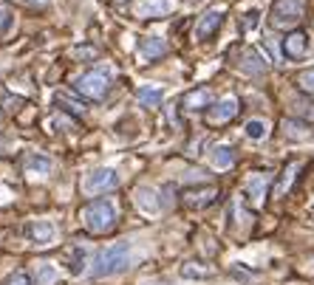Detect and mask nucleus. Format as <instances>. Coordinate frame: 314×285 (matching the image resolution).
Masks as SVG:
<instances>
[{
  "mask_svg": "<svg viewBox=\"0 0 314 285\" xmlns=\"http://www.w3.org/2000/svg\"><path fill=\"white\" fill-rule=\"evenodd\" d=\"M130 263V243H113L108 249H102L91 263V277L102 279V277H113V274L125 271Z\"/></svg>",
  "mask_w": 314,
  "mask_h": 285,
  "instance_id": "1",
  "label": "nucleus"
},
{
  "mask_svg": "<svg viewBox=\"0 0 314 285\" xmlns=\"http://www.w3.org/2000/svg\"><path fill=\"white\" fill-rule=\"evenodd\" d=\"M82 223L91 235H105L116 226V209L111 200H91L82 209Z\"/></svg>",
  "mask_w": 314,
  "mask_h": 285,
  "instance_id": "2",
  "label": "nucleus"
},
{
  "mask_svg": "<svg viewBox=\"0 0 314 285\" xmlns=\"http://www.w3.org/2000/svg\"><path fill=\"white\" fill-rule=\"evenodd\" d=\"M108 88H111V71H108V68H93V71L82 73V76L77 79V93L91 99V102L105 99Z\"/></svg>",
  "mask_w": 314,
  "mask_h": 285,
  "instance_id": "3",
  "label": "nucleus"
},
{
  "mask_svg": "<svg viewBox=\"0 0 314 285\" xmlns=\"http://www.w3.org/2000/svg\"><path fill=\"white\" fill-rule=\"evenodd\" d=\"M306 12V0H275L272 3V25L283 29V25H295Z\"/></svg>",
  "mask_w": 314,
  "mask_h": 285,
  "instance_id": "4",
  "label": "nucleus"
},
{
  "mask_svg": "<svg viewBox=\"0 0 314 285\" xmlns=\"http://www.w3.org/2000/svg\"><path fill=\"white\" fill-rule=\"evenodd\" d=\"M116 184H119L116 170H111V167H99V170L88 172V175L82 178V192L85 195H99V192H105V189H113Z\"/></svg>",
  "mask_w": 314,
  "mask_h": 285,
  "instance_id": "5",
  "label": "nucleus"
},
{
  "mask_svg": "<svg viewBox=\"0 0 314 285\" xmlns=\"http://www.w3.org/2000/svg\"><path fill=\"white\" fill-rule=\"evenodd\" d=\"M173 9V0H142L133 6V14L139 20H159V17H167Z\"/></svg>",
  "mask_w": 314,
  "mask_h": 285,
  "instance_id": "6",
  "label": "nucleus"
},
{
  "mask_svg": "<svg viewBox=\"0 0 314 285\" xmlns=\"http://www.w3.org/2000/svg\"><path fill=\"white\" fill-rule=\"evenodd\" d=\"M235 116H238V99H235V96L221 99L218 105H212V108L207 110V121H209V124H224V121L235 119Z\"/></svg>",
  "mask_w": 314,
  "mask_h": 285,
  "instance_id": "7",
  "label": "nucleus"
},
{
  "mask_svg": "<svg viewBox=\"0 0 314 285\" xmlns=\"http://www.w3.org/2000/svg\"><path fill=\"white\" fill-rule=\"evenodd\" d=\"M221 23H224V12H218V9H209L207 14H201V17H198V23H196V37H198V40H209V37L221 29Z\"/></svg>",
  "mask_w": 314,
  "mask_h": 285,
  "instance_id": "8",
  "label": "nucleus"
},
{
  "mask_svg": "<svg viewBox=\"0 0 314 285\" xmlns=\"http://www.w3.org/2000/svg\"><path fill=\"white\" fill-rule=\"evenodd\" d=\"M238 68L244 73H249V76H263V73H266V62H263V57H260L255 48H244V51H240Z\"/></svg>",
  "mask_w": 314,
  "mask_h": 285,
  "instance_id": "9",
  "label": "nucleus"
},
{
  "mask_svg": "<svg viewBox=\"0 0 314 285\" xmlns=\"http://www.w3.org/2000/svg\"><path fill=\"white\" fill-rule=\"evenodd\" d=\"M215 195H218V189H215V187L187 189V192H184V203H187L190 209H204V206H209V203L215 200Z\"/></svg>",
  "mask_w": 314,
  "mask_h": 285,
  "instance_id": "10",
  "label": "nucleus"
},
{
  "mask_svg": "<svg viewBox=\"0 0 314 285\" xmlns=\"http://www.w3.org/2000/svg\"><path fill=\"white\" fill-rule=\"evenodd\" d=\"M306 48H308V37L303 34V31H292V34H286L283 54L289 57V60H300V57L306 54Z\"/></svg>",
  "mask_w": 314,
  "mask_h": 285,
  "instance_id": "11",
  "label": "nucleus"
},
{
  "mask_svg": "<svg viewBox=\"0 0 314 285\" xmlns=\"http://www.w3.org/2000/svg\"><path fill=\"white\" fill-rule=\"evenodd\" d=\"M139 54L144 57V60H161V57L167 54V43L161 40V37H144L142 43H139Z\"/></svg>",
  "mask_w": 314,
  "mask_h": 285,
  "instance_id": "12",
  "label": "nucleus"
},
{
  "mask_svg": "<svg viewBox=\"0 0 314 285\" xmlns=\"http://www.w3.org/2000/svg\"><path fill=\"white\" fill-rule=\"evenodd\" d=\"M280 130H283V136H286V139H292V141H306L308 136H311L308 124H306V121H300V119H283V121H280Z\"/></svg>",
  "mask_w": 314,
  "mask_h": 285,
  "instance_id": "13",
  "label": "nucleus"
},
{
  "mask_svg": "<svg viewBox=\"0 0 314 285\" xmlns=\"http://www.w3.org/2000/svg\"><path fill=\"white\" fill-rule=\"evenodd\" d=\"M184 108L187 110H204V108H212V93L207 88H196L184 96Z\"/></svg>",
  "mask_w": 314,
  "mask_h": 285,
  "instance_id": "14",
  "label": "nucleus"
},
{
  "mask_svg": "<svg viewBox=\"0 0 314 285\" xmlns=\"http://www.w3.org/2000/svg\"><path fill=\"white\" fill-rule=\"evenodd\" d=\"M29 237L37 246H49L51 240H54V226L49 223V220H37V223L29 226Z\"/></svg>",
  "mask_w": 314,
  "mask_h": 285,
  "instance_id": "15",
  "label": "nucleus"
},
{
  "mask_svg": "<svg viewBox=\"0 0 314 285\" xmlns=\"http://www.w3.org/2000/svg\"><path fill=\"white\" fill-rule=\"evenodd\" d=\"M136 206L142 209L144 215H153V212H159V200H156V192L153 189H148V187H139L136 189Z\"/></svg>",
  "mask_w": 314,
  "mask_h": 285,
  "instance_id": "16",
  "label": "nucleus"
},
{
  "mask_svg": "<svg viewBox=\"0 0 314 285\" xmlns=\"http://www.w3.org/2000/svg\"><path fill=\"white\" fill-rule=\"evenodd\" d=\"M136 99H139L142 108H156V105H161V99H164V91L156 85H142L136 91Z\"/></svg>",
  "mask_w": 314,
  "mask_h": 285,
  "instance_id": "17",
  "label": "nucleus"
},
{
  "mask_svg": "<svg viewBox=\"0 0 314 285\" xmlns=\"http://www.w3.org/2000/svg\"><path fill=\"white\" fill-rule=\"evenodd\" d=\"M297 172H300V164H297V161H289L286 170L280 172V181L275 184V198H283V195L289 192V187H292V181H295Z\"/></svg>",
  "mask_w": 314,
  "mask_h": 285,
  "instance_id": "18",
  "label": "nucleus"
},
{
  "mask_svg": "<svg viewBox=\"0 0 314 285\" xmlns=\"http://www.w3.org/2000/svg\"><path fill=\"white\" fill-rule=\"evenodd\" d=\"M212 164L218 167V170H227V167H232L235 164V150L232 147H215L212 150Z\"/></svg>",
  "mask_w": 314,
  "mask_h": 285,
  "instance_id": "19",
  "label": "nucleus"
},
{
  "mask_svg": "<svg viewBox=\"0 0 314 285\" xmlns=\"http://www.w3.org/2000/svg\"><path fill=\"white\" fill-rule=\"evenodd\" d=\"M65 257H68V268H71V271L74 274H80L82 268H85V249H82V246H71V249L65 251Z\"/></svg>",
  "mask_w": 314,
  "mask_h": 285,
  "instance_id": "20",
  "label": "nucleus"
},
{
  "mask_svg": "<svg viewBox=\"0 0 314 285\" xmlns=\"http://www.w3.org/2000/svg\"><path fill=\"white\" fill-rule=\"evenodd\" d=\"M247 195L255 200V203H260L263 200V195H266V178L263 175H252L247 181Z\"/></svg>",
  "mask_w": 314,
  "mask_h": 285,
  "instance_id": "21",
  "label": "nucleus"
},
{
  "mask_svg": "<svg viewBox=\"0 0 314 285\" xmlns=\"http://www.w3.org/2000/svg\"><path fill=\"white\" fill-rule=\"evenodd\" d=\"M34 277H37V285H54L57 282V268L51 266V263H37Z\"/></svg>",
  "mask_w": 314,
  "mask_h": 285,
  "instance_id": "22",
  "label": "nucleus"
},
{
  "mask_svg": "<svg viewBox=\"0 0 314 285\" xmlns=\"http://www.w3.org/2000/svg\"><path fill=\"white\" fill-rule=\"evenodd\" d=\"M26 167H29L31 172H40V175H49L51 172V158H45V156H37V152H34V156H29L26 158Z\"/></svg>",
  "mask_w": 314,
  "mask_h": 285,
  "instance_id": "23",
  "label": "nucleus"
},
{
  "mask_svg": "<svg viewBox=\"0 0 314 285\" xmlns=\"http://www.w3.org/2000/svg\"><path fill=\"white\" fill-rule=\"evenodd\" d=\"M209 268H204V266H198V263H184L181 266V277L184 279H207L209 277Z\"/></svg>",
  "mask_w": 314,
  "mask_h": 285,
  "instance_id": "24",
  "label": "nucleus"
},
{
  "mask_svg": "<svg viewBox=\"0 0 314 285\" xmlns=\"http://www.w3.org/2000/svg\"><path fill=\"white\" fill-rule=\"evenodd\" d=\"M295 85L300 88L306 96H314V68H308V71H300V73H297Z\"/></svg>",
  "mask_w": 314,
  "mask_h": 285,
  "instance_id": "25",
  "label": "nucleus"
},
{
  "mask_svg": "<svg viewBox=\"0 0 314 285\" xmlns=\"http://www.w3.org/2000/svg\"><path fill=\"white\" fill-rule=\"evenodd\" d=\"M247 136L249 139H263L266 136V121H260V119L247 121Z\"/></svg>",
  "mask_w": 314,
  "mask_h": 285,
  "instance_id": "26",
  "label": "nucleus"
},
{
  "mask_svg": "<svg viewBox=\"0 0 314 285\" xmlns=\"http://www.w3.org/2000/svg\"><path fill=\"white\" fill-rule=\"evenodd\" d=\"M57 105H62V108L68 110V113H74V116H82V113H85V105H77V102H71V99H68V96H62V93H60V96H57Z\"/></svg>",
  "mask_w": 314,
  "mask_h": 285,
  "instance_id": "27",
  "label": "nucleus"
},
{
  "mask_svg": "<svg viewBox=\"0 0 314 285\" xmlns=\"http://www.w3.org/2000/svg\"><path fill=\"white\" fill-rule=\"evenodd\" d=\"M23 105H26L23 96H12V93H6V96H3V110H6V113H14V110H20Z\"/></svg>",
  "mask_w": 314,
  "mask_h": 285,
  "instance_id": "28",
  "label": "nucleus"
},
{
  "mask_svg": "<svg viewBox=\"0 0 314 285\" xmlns=\"http://www.w3.org/2000/svg\"><path fill=\"white\" fill-rule=\"evenodd\" d=\"M12 23H14V14H12V9L0 6V37H3L9 29H12Z\"/></svg>",
  "mask_w": 314,
  "mask_h": 285,
  "instance_id": "29",
  "label": "nucleus"
},
{
  "mask_svg": "<svg viewBox=\"0 0 314 285\" xmlns=\"http://www.w3.org/2000/svg\"><path fill=\"white\" fill-rule=\"evenodd\" d=\"M258 17H260V14H258V12H249V14H247V17H244V25H240V29H244V31H249V29H255V25H258Z\"/></svg>",
  "mask_w": 314,
  "mask_h": 285,
  "instance_id": "30",
  "label": "nucleus"
},
{
  "mask_svg": "<svg viewBox=\"0 0 314 285\" xmlns=\"http://www.w3.org/2000/svg\"><path fill=\"white\" fill-rule=\"evenodd\" d=\"M6 285H31V282H29V277H26V274L17 271V274H12V277H9Z\"/></svg>",
  "mask_w": 314,
  "mask_h": 285,
  "instance_id": "31",
  "label": "nucleus"
},
{
  "mask_svg": "<svg viewBox=\"0 0 314 285\" xmlns=\"http://www.w3.org/2000/svg\"><path fill=\"white\" fill-rule=\"evenodd\" d=\"M77 57H88V60H91V57H96V51L93 48H77Z\"/></svg>",
  "mask_w": 314,
  "mask_h": 285,
  "instance_id": "32",
  "label": "nucleus"
},
{
  "mask_svg": "<svg viewBox=\"0 0 314 285\" xmlns=\"http://www.w3.org/2000/svg\"><path fill=\"white\" fill-rule=\"evenodd\" d=\"M29 3H31V6H40V9H43V6H49L51 0H29Z\"/></svg>",
  "mask_w": 314,
  "mask_h": 285,
  "instance_id": "33",
  "label": "nucleus"
}]
</instances>
